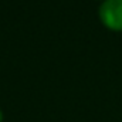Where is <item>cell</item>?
Wrapping results in <instances>:
<instances>
[{"instance_id": "1", "label": "cell", "mask_w": 122, "mask_h": 122, "mask_svg": "<svg viewBox=\"0 0 122 122\" xmlns=\"http://www.w3.org/2000/svg\"><path fill=\"white\" fill-rule=\"evenodd\" d=\"M99 16L107 27L122 30V0H105L101 4Z\"/></svg>"}, {"instance_id": "2", "label": "cell", "mask_w": 122, "mask_h": 122, "mask_svg": "<svg viewBox=\"0 0 122 122\" xmlns=\"http://www.w3.org/2000/svg\"><path fill=\"white\" fill-rule=\"evenodd\" d=\"M0 119H1V112H0Z\"/></svg>"}]
</instances>
